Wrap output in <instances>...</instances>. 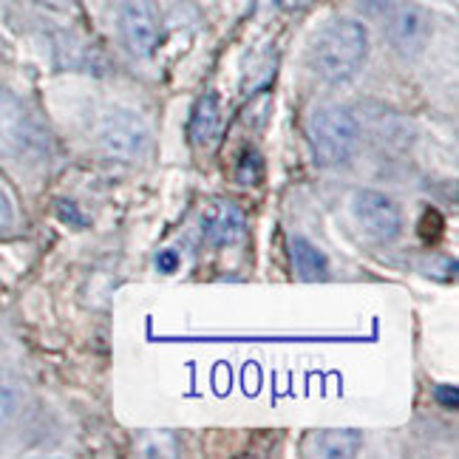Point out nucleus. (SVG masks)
<instances>
[{
  "label": "nucleus",
  "mask_w": 459,
  "mask_h": 459,
  "mask_svg": "<svg viewBox=\"0 0 459 459\" xmlns=\"http://www.w3.org/2000/svg\"><path fill=\"white\" fill-rule=\"evenodd\" d=\"M366 55L368 29L360 21H355V17H341V21H332L315 38L309 48V65L321 80L341 85L360 72Z\"/></svg>",
  "instance_id": "obj_1"
},
{
  "label": "nucleus",
  "mask_w": 459,
  "mask_h": 459,
  "mask_svg": "<svg viewBox=\"0 0 459 459\" xmlns=\"http://www.w3.org/2000/svg\"><path fill=\"white\" fill-rule=\"evenodd\" d=\"M360 119L355 111L343 105H324L309 117L307 136L315 153V162L324 168H334L349 162L360 148Z\"/></svg>",
  "instance_id": "obj_2"
},
{
  "label": "nucleus",
  "mask_w": 459,
  "mask_h": 459,
  "mask_svg": "<svg viewBox=\"0 0 459 459\" xmlns=\"http://www.w3.org/2000/svg\"><path fill=\"white\" fill-rule=\"evenodd\" d=\"M431 14L429 9H422L420 4L411 0H400L392 4L385 12V38L392 43V48L405 60H417L426 51L431 40Z\"/></svg>",
  "instance_id": "obj_3"
},
{
  "label": "nucleus",
  "mask_w": 459,
  "mask_h": 459,
  "mask_svg": "<svg viewBox=\"0 0 459 459\" xmlns=\"http://www.w3.org/2000/svg\"><path fill=\"white\" fill-rule=\"evenodd\" d=\"M97 143L114 159H139L148 151V126L128 108H111L97 122Z\"/></svg>",
  "instance_id": "obj_4"
},
{
  "label": "nucleus",
  "mask_w": 459,
  "mask_h": 459,
  "mask_svg": "<svg viewBox=\"0 0 459 459\" xmlns=\"http://www.w3.org/2000/svg\"><path fill=\"white\" fill-rule=\"evenodd\" d=\"M117 29L134 57H151L162 38V17H159L156 0H122Z\"/></svg>",
  "instance_id": "obj_5"
},
{
  "label": "nucleus",
  "mask_w": 459,
  "mask_h": 459,
  "mask_svg": "<svg viewBox=\"0 0 459 459\" xmlns=\"http://www.w3.org/2000/svg\"><path fill=\"white\" fill-rule=\"evenodd\" d=\"M40 143V131L12 91L0 88V156H23Z\"/></svg>",
  "instance_id": "obj_6"
},
{
  "label": "nucleus",
  "mask_w": 459,
  "mask_h": 459,
  "mask_svg": "<svg viewBox=\"0 0 459 459\" xmlns=\"http://www.w3.org/2000/svg\"><path fill=\"white\" fill-rule=\"evenodd\" d=\"M351 210H355L360 227L372 238L392 241V238L400 236V230H403V210H400V204L392 196H385V193H380V190H360L358 196H355V202H351Z\"/></svg>",
  "instance_id": "obj_7"
},
{
  "label": "nucleus",
  "mask_w": 459,
  "mask_h": 459,
  "mask_svg": "<svg viewBox=\"0 0 459 459\" xmlns=\"http://www.w3.org/2000/svg\"><path fill=\"white\" fill-rule=\"evenodd\" d=\"M247 219L233 202H216L202 219V236L210 247H233L244 238Z\"/></svg>",
  "instance_id": "obj_8"
},
{
  "label": "nucleus",
  "mask_w": 459,
  "mask_h": 459,
  "mask_svg": "<svg viewBox=\"0 0 459 459\" xmlns=\"http://www.w3.org/2000/svg\"><path fill=\"white\" fill-rule=\"evenodd\" d=\"M219 128H221V100H219V94L199 97L196 105H193L190 126H187L190 143L193 145H210L216 139Z\"/></svg>",
  "instance_id": "obj_9"
},
{
  "label": "nucleus",
  "mask_w": 459,
  "mask_h": 459,
  "mask_svg": "<svg viewBox=\"0 0 459 459\" xmlns=\"http://www.w3.org/2000/svg\"><path fill=\"white\" fill-rule=\"evenodd\" d=\"M363 446V434L355 429H326L315 434V451L329 459H349Z\"/></svg>",
  "instance_id": "obj_10"
},
{
  "label": "nucleus",
  "mask_w": 459,
  "mask_h": 459,
  "mask_svg": "<svg viewBox=\"0 0 459 459\" xmlns=\"http://www.w3.org/2000/svg\"><path fill=\"white\" fill-rule=\"evenodd\" d=\"M290 253H292V264H295L298 275H301L304 281H321L329 275V261L312 241L295 236L290 241Z\"/></svg>",
  "instance_id": "obj_11"
},
{
  "label": "nucleus",
  "mask_w": 459,
  "mask_h": 459,
  "mask_svg": "<svg viewBox=\"0 0 459 459\" xmlns=\"http://www.w3.org/2000/svg\"><path fill=\"white\" fill-rule=\"evenodd\" d=\"M261 173H264V162H261L258 151L247 148L241 153V159H238V182L241 185H255L261 179Z\"/></svg>",
  "instance_id": "obj_12"
},
{
  "label": "nucleus",
  "mask_w": 459,
  "mask_h": 459,
  "mask_svg": "<svg viewBox=\"0 0 459 459\" xmlns=\"http://www.w3.org/2000/svg\"><path fill=\"white\" fill-rule=\"evenodd\" d=\"M12 227H14V204L9 199L6 187L0 185V236L12 233Z\"/></svg>",
  "instance_id": "obj_13"
},
{
  "label": "nucleus",
  "mask_w": 459,
  "mask_h": 459,
  "mask_svg": "<svg viewBox=\"0 0 459 459\" xmlns=\"http://www.w3.org/2000/svg\"><path fill=\"white\" fill-rule=\"evenodd\" d=\"M14 405H17V397H14V392L6 385V383H0V429L6 426V422L12 420V414H14Z\"/></svg>",
  "instance_id": "obj_14"
},
{
  "label": "nucleus",
  "mask_w": 459,
  "mask_h": 459,
  "mask_svg": "<svg viewBox=\"0 0 459 459\" xmlns=\"http://www.w3.org/2000/svg\"><path fill=\"white\" fill-rule=\"evenodd\" d=\"M156 270L159 273H176L179 270V255H176L173 250H162L156 255Z\"/></svg>",
  "instance_id": "obj_15"
},
{
  "label": "nucleus",
  "mask_w": 459,
  "mask_h": 459,
  "mask_svg": "<svg viewBox=\"0 0 459 459\" xmlns=\"http://www.w3.org/2000/svg\"><path fill=\"white\" fill-rule=\"evenodd\" d=\"M394 0H358V6L368 14H385Z\"/></svg>",
  "instance_id": "obj_16"
},
{
  "label": "nucleus",
  "mask_w": 459,
  "mask_h": 459,
  "mask_svg": "<svg viewBox=\"0 0 459 459\" xmlns=\"http://www.w3.org/2000/svg\"><path fill=\"white\" fill-rule=\"evenodd\" d=\"M437 403L439 405H448V409H456V388L448 385V388H437Z\"/></svg>",
  "instance_id": "obj_17"
},
{
  "label": "nucleus",
  "mask_w": 459,
  "mask_h": 459,
  "mask_svg": "<svg viewBox=\"0 0 459 459\" xmlns=\"http://www.w3.org/2000/svg\"><path fill=\"white\" fill-rule=\"evenodd\" d=\"M57 210H60V213H68V219H65V221H72V224H82V216L77 213L72 202H60V204H57Z\"/></svg>",
  "instance_id": "obj_18"
},
{
  "label": "nucleus",
  "mask_w": 459,
  "mask_h": 459,
  "mask_svg": "<svg viewBox=\"0 0 459 459\" xmlns=\"http://www.w3.org/2000/svg\"><path fill=\"white\" fill-rule=\"evenodd\" d=\"M304 4H307V0H278V6H281V9H290V12L301 9Z\"/></svg>",
  "instance_id": "obj_19"
},
{
  "label": "nucleus",
  "mask_w": 459,
  "mask_h": 459,
  "mask_svg": "<svg viewBox=\"0 0 459 459\" xmlns=\"http://www.w3.org/2000/svg\"><path fill=\"white\" fill-rule=\"evenodd\" d=\"M43 4L55 6V9H63V6H68V4H72V0H43Z\"/></svg>",
  "instance_id": "obj_20"
}]
</instances>
